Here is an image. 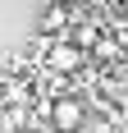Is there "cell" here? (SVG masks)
<instances>
[{
  "label": "cell",
  "instance_id": "obj_1",
  "mask_svg": "<svg viewBox=\"0 0 128 133\" xmlns=\"http://www.w3.org/2000/svg\"><path fill=\"white\" fill-rule=\"evenodd\" d=\"M46 115H51L55 133H82V124H87V106H82L73 92H69V96H55L51 106H46Z\"/></svg>",
  "mask_w": 128,
  "mask_h": 133
},
{
  "label": "cell",
  "instance_id": "obj_2",
  "mask_svg": "<svg viewBox=\"0 0 128 133\" xmlns=\"http://www.w3.org/2000/svg\"><path fill=\"white\" fill-rule=\"evenodd\" d=\"M46 64H51L55 74H73V69H82V64H87V55L78 51L73 41L55 37V41H46Z\"/></svg>",
  "mask_w": 128,
  "mask_h": 133
},
{
  "label": "cell",
  "instance_id": "obj_3",
  "mask_svg": "<svg viewBox=\"0 0 128 133\" xmlns=\"http://www.w3.org/2000/svg\"><path fill=\"white\" fill-rule=\"evenodd\" d=\"M32 101V78H9L5 83V92H0V106L5 110H23Z\"/></svg>",
  "mask_w": 128,
  "mask_h": 133
},
{
  "label": "cell",
  "instance_id": "obj_4",
  "mask_svg": "<svg viewBox=\"0 0 128 133\" xmlns=\"http://www.w3.org/2000/svg\"><path fill=\"white\" fill-rule=\"evenodd\" d=\"M69 23H73L69 5H51V9L41 14V32H46V37H64V32H69Z\"/></svg>",
  "mask_w": 128,
  "mask_h": 133
},
{
  "label": "cell",
  "instance_id": "obj_5",
  "mask_svg": "<svg viewBox=\"0 0 128 133\" xmlns=\"http://www.w3.org/2000/svg\"><path fill=\"white\" fill-rule=\"evenodd\" d=\"M96 41H101V28H96V23H78V28H73V46H78L82 55H87Z\"/></svg>",
  "mask_w": 128,
  "mask_h": 133
}]
</instances>
